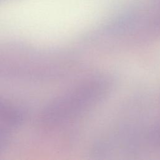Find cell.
<instances>
[{"label": "cell", "instance_id": "1", "mask_svg": "<svg viewBox=\"0 0 160 160\" xmlns=\"http://www.w3.org/2000/svg\"><path fill=\"white\" fill-rule=\"evenodd\" d=\"M18 121L14 111L0 102V146L14 129Z\"/></svg>", "mask_w": 160, "mask_h": 160}]
</instances>
